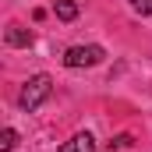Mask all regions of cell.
<instances>
[{
	"mask_svg": "<svg viewBox=\"0 0 152 152\" xmlns=\"http://www.w3.org/2000/svg\"><path fill=\"white\" fill-rule=\"evenodd\" d=\"M53 14H57L60 21H75L78 18V0H57V4H53Z\"/></svg>",
	"mask_w": 152,
	"mask_h": 152,
	"instance_id": "5",
	"label": "cell"
},
{
	"mask_svg": "<svg viewBox=\"0 0 152 152\" xmlns=\"http://www.w3.org/2000/svg\"><path fill=\"white\" fill-rule=\"evenodd\" d=\"M18 145V131L14 127H4V134H0V152H11Z\"/></svg>",
	"mask_w": 152,
	"mask_h": 152,
	"instance_id": "6",
	"label": "cell"
},
{
	"mask_svg": "<svg viewBox=\"0 0 152 152\" xmlns=\"http://www.w3.org/2000/svg\"><path fill=\"white\" fill-rule=\"evenodd\" d=\"M106 57V50L103 46H96V42H85V46H71V50H64V67H96L99 60Z\"/></svg>",
	"mask_w": 152,
	"mask_h": 152,
	"instance_id": "2",
	"label": "cell"
},
{
	"mask_svg": "<svg viewBox=\"0 0 152 152\" xmlns=\"http://www.w3.org/2000/svg\"><path fill=\"white\" fill-rule=\"evenodd\" d=\"M50 92H53V78L50 75H32L21 85V92H18V106H21L25 113H32V110H39V106L50 99Z\"/></svg>",
	"mask_w": 152,
	"mask_h": 152,
	"instance_id": "1",
	"label": "cell"
},
{
	"mask_svg": "<svg viewBox=\"0 0 152 152\" xmlns=\"http://www.w3.org/2000/svg\"><path fill=\"white\" fill-rule=\"evenodd\" d=\"M4 39H7V46H32V32L25 25H7Z\"/></svg>",
	"mask_w": 152,
	"mask_h": 152,
	"instance_id": "4",
	"label": "cell"
},
{
	"mask_svg": "<svg viewBox=\"0 0 152 152\" xmlns=\"http://www.w3.org/2000/svg\"><path fill=\"white\" fill-rule=\"evenodd\" d=\"M60 152H96V138H92L88 131H78V134H71V138L60 145Z\"/></svg>",
	"mask_w": 152,
	"mask_h": 152,
	"instance_id": "3",
	"label": "cell"
},
{
	"mask_svg": "<svg viewBox=\"0 0 152 152\" xmlns=\"http://www.w3.org/2000/svg\"><path fill=\"white\" fill-rule=\"evenodd\" d=\"M131 7L138 14H152V0H131Z\"/></svg>",
	"mask_w": 152,
	"mask_h": 152,
	"instance_id": "7",
	"label": "cell"
},
{
	"mask_svg": "<svg viewBox=\"0 0 152 152\" xmlns=\"http://www.w3.org/2000/svg\"><path fill=\"white\" fill-rule=\"evenodd\" d=\"M110 145H113V149H127V145H131V134H117Z\"/></svg>",
	"mask_w": 152,
	"mask_h": 152,
	"instance_id": "8",
	"label": "cell"
}]
</instances>
